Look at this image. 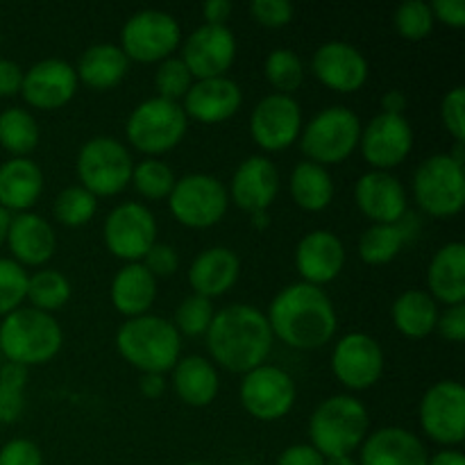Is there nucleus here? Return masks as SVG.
Returning a JSON list of instances; mask_svg holds the SVG:
<instances>
[{"label":"nucleus","instance_id":"obj_1","mask_svg":"<svg viewBox=\"0 0 465 465\" xmlns=\"http://www.w3.org/2000/svg\"><path fill=\"white\" fill-rule=\"evenodd\" d=\"M272 339L293 350H318L330 343L339 327L334 302L322 289L295 282L282 289L268 307Z\"/></svg>","mask_w":465,"mask_h":465},{"label":"nucleus","instance_id":"obj_2","mask_svg":"<svg viewBox=\"0 0 465 465\" xmlns=\"http://www.w3.org/2000/svg\"><path fill=\"white\" fill-rule=\"evenodd\" d=\"M204 339L212 361L236 375L263 366L275 341L266 313L254 304H230L213 313Z\"/></svg>","mask_w":465,"mask_h":465},{"label":"nucleus","instance_id":"obj_3","mask_svg":"<svg viewBox=\"0 0 465 465\" xmlns=\"http://www.w3.org/2000/svg\"><path fill=\"white\" fill-rule=\"evenodd\" d=\"M116 348L118 354L143 375H163L180 361L182 336L171 321L145 313L123 322L116 334Z\"/></svg>","mask_w":465,"mask_h":465},{"label":"nucleus","instance_id":"obj_4","mask_svg":"<svg viewBox=\"0 0 465 465\" xmlns=\"http://www.w3.org/2000/svg\"><path fill=\"white\" fill-rule=\"evenodd\" d=\"M64 331L53 313L18 307L0 322V354L23 368L41 366L57 357Z\"/></svg>","mask_w":465,"mask_h":465},{"label":"nucleus","instance_id":"obj_5","mask_svg":"<svg viewBox=\"0 0 465 465\" xmlns=\"http://www.w3.org/2000/svg\"><path fill=\"white\" fill-rule=\"evenodd\" d=\"M371 427V416L361 400L352 395H331L322 400L309 418L312 448L325 459L345 457L361 448Z\"/></svg>","mask_w":465,"mask_h":465},{"label":"nucleus","instance_id":"obj_6","mask_svg":"<svg viewBox=\"0 0 465 465\" xmlns=\"http://www.w3.org/2000/svg\"><path fill=\"white\" fill-rule=\"evenodd\" d=\"M361 121L352 109L334 104L318 112L300 132V150L318 166L341 163L357 150Z\"/></svg>","mask_w":465,"mask_h":465},{"label":"nucleus","instance_id":"obj_7","mask_svg":"<svg viewBox=\"0 0 465 465\" xmlns=\"http://www.w3.org/2000/svg\"><path fill=\"white\" fill-rule=\"evenodd\" d=\"M186 127H189V118H186L182 104L154 95L132 109L125 134L130 145H134L139 153L148 154V157H159L180 145L186 134Z\"/></svg>","mask_w":465,"mask_h":465},{"label":"nucleus","instance_id":"obj_8","mask_svg":"<svg viewBox=\"0 0 465 465\" xmlns=\"http://www.w3.org/2000/svg\"><path fill=\"white\" fill-rule=\"evenodd\" d=\"M80 186L95 198H109L127 189L134 162L125 145L114 136H94L80 148L75 159Z\"/></svg>","mask_w":465,"mask_h":465},{"label":"nucleus","instance_id":"obj_9","mask_svg":"<svg viewBox=\"0 0 465 465\" xmlns=\"http://www.w3.org/2000/svg\"><path fill=\"white\" fill-rule=\"evenodd\" d=\"M413 198L434 218H452L465 207V171L450 154H431L413 175Z\"/></svg>","mask_w":465,"mask_h":465},{"label":"nucleus","instance_id":"obj_10","mask_svg":"<svg viewBox=\"0 0 465 465\" xmlns=\"http://www.w3.org/2000/svg\"><path fill=\"white\" fill-rule=\"evenodd\" d=\"M230 207L227 186L207 173H189L180 177L168 195V209L180 225L207 230L225 218Z\"/></svg>","mask_w":465,"mask_h":465},{"label":"nucleus","instance_id":"obj_11","mask_svg":"<svg viewBox=\"0 0 465 465\" xmlns=\"http://www.w3.org/2000/svg\"><path fill=\"white\" fill-rule=\"evenodd\" d=\"M180 41V23L162 9H141L132 14L121 32V50L130 62L139 64H159L173 57Z\"/></svg>","mask_w":465,"mask_h":465},{"label":"nucleus","instance_id":"obj_12","mask_svg":"<svg viewBox=\"0 0 465 465\" xmlns=\"http://www.w3.org/2000/svg\"><path fill=\"white\" fill-rule=\"evenodd\" d=\"M103 236L116 259L127 263L143 262L148 250L157 243V218L145 204L121 203L104 218Z\"/></svg>","mask_w":465,"mask_h":465},{"label":"nucleus","instance_id":"obj_13","mask_svg":"<svg viewBox=\"0 0 465 465\" xmlns=\"http://www.w3.org/2000/svg\"><path fill=\"white\" fill-rule=\"evenodd\" d=\"M293 377L282 368L263 363L245 372L239 386V400L245 411L262 422H275L289 416L295 404Z\"/></svg>","mask_w":465,"mask_h":465},{"label":"nucleus","instance_id":"obj_14","mask_svg":"<svg viewBox=\"0 0 465 465\" xmlns=\"http://www.w3.org/2000/svg\"><path fill=\"white\" fill-rule=\"evenodd\" d=\"M420 427L434 443L461 445L465 439V389L461 381L443 380L436 381L422 395Z\"/></svg>","mask_w":465,"mask_h":465},{"label":"nucleus","instance_id":"obj_15","mask_svg":"<svg viewBox=\"0 0 465 465\" xmlns=\"http://www.w3.org/2000/svg\"><path fill=\"white\" fill-rule=\"evenodd\" d=\"M331 372L350 391H368L381 380L384 350L380 341L363 331L341 336L331 350Z\"/></svg>","mask_w":465,"mask_h":465},{"label":"nucleus","instance_id":"obj_16","mask_svg":"<svg viewBox=\"0 0 465 465\" xmlns=\"http://www.w3.org/2000/svg\"><path fill=\"white\" fill-rule=\"evenodd\" d=\"M302 132V109L293 95L271 94L257 103L250 116V134L266 153L293 145Z\"/></svg>","mask_w":465,"mask_h":465},{"label":"nucleus","instance_id":"obj_17","mask_svg":"<svg viewBox=\"0 0 465 465\" xmlns=\"http://www.w3.org/2000/svg\"><path fill=\"white\" fill-rule=\"evenodd\" d=\"M359 148L372 171H386L400 166L411 154L413 130L407 116L380 112L361 127Z\"/></svg>","mask_w":465,"mask_h":465},{"label":"nucleus","instance_id":"obj_18","mask_svg":"<svg viewBox=\"0 0 465 465\" xmlns=\"http://www.w3.org/2000/svg\"><path fill=\"white\" fill-rule=\"evenodd\" d=\"M236 59V36L227 25H200L182 45V62L193 80L225 75Z\"/></svg>","mask_w":465,"mask_h":465},{"label":"nucleus","instance_id":"obj_19","mask_svg":"<svg viewBox=\"0 0 465 465\" xmlns=\"http://www.w3.org/2000/svg\"><path fill=\"white\" fill-rule=\"evenodd\" d=\"M354 200L372 225H395L409 213L407 189L393 173H363L354 186Z\"/></svg>","mask_w":465,"mask_h":465},{"label":"nucleus","instance_id":"obj_20","mask_svg":"<svg viewBox=\"0 0 465 465\" xmlns=\"http://www.w3.org/2000/svg\"><path fill=\"white\" fill-rule=\"evenodd\" d=\"M75 66L64 59H41L23 73L21 95L35 109H59L71 103L77 91Z\"/></svg>","mask_w":465,"mask_h":465},{"label":"nucleus","instance_id":"obj_21","mask_svg":"<svg viewBox=\"0 0 465 465\" xmlns=\"http://www.w3.org/2000/svg\"><path fill=\"white\" fill-rule=\"evenodd\" d=\"M280 193V171L263 154H252L236 166L227 195L239 209L252 213H266Z\"/></svg>","mask_w":465,"mask_h":465},{"label":"nucleus","instance_id":"obj_22","mask_svg":"<svg viewBox=\"0 0 465 465\" xmlns=\"http://www.w3.org/2000/svg\"><path fill=\"white\" fill-rule=\"evenodd\" d=\"M312 71L327 89L339 94L359 91L368 80V59L345 41H327L313 53Z\"/></svg>","mask_w":465,"mask_h":465},{"label":"nucleus","instance_id":"obj_23","mask_svg":"<svg viewBox=\"0 0 465 465\" xmlns=\"http://www.w3.org/2000/svg\"><path fill=\"white\" fill-rule=\"evenodd\" d=\"M345 266V245L334 232L313 230L298 241L295 268L304 284L325 286L341 275Z\"/></svg>","mask_w":465,"mask_h":465},{"label":"nucleus","instance_id":"obj_24","mask_svg":"<svg viewBox=\"0 0 465 465\" xmlns=\"http://www.w3.org/2000/svg\"><path fill=\"white\" fill-rule=\"evenodd\" d=\"M184 109L186 118L198 123H223L234 116L243 104V91L232 77H209V80H195L186 91Z\"/></svg>","mask_w":465,"mask_h":465},{"label":"nucleus","instance_id":"obj_25","mask_svg":"<svg viewBox=\"0 0 465 465\" xmlns=\"http://www.w3.org/2000/svg\"><path fill=\"white\" fill-rule=\"evenodd\" d=\"M9 252L14 254V262L25 266H44L53 259L54 248H57V236H54L53 225L39 213L23 212L12 216L7 227Z\"/></svg>","mask_w":465,"mask_h":465},{"label":"nucleus","instance_id":"obj_26","mask_svg":"<svg viewBox=\"0 0 465 465\" xmlns=\"http://www.w3.org/2000/svg\"><path fill=\"white\" fill-rule=\"evenodd\" d=\"M425 443L404 427H381L361 443L359 465H427Z\"/></svg>","mask_w":465,"mask_h":465},{"label":"nucleus","instance_id":"obj_27","mask_svg":"<svg viewBox=\"0 0 465 465\" xmlns=\"http://www.w3.org/2000/svg\"><path fill=\"white\" fill-rule=\"evenodd\" d=\"M241 275V259L225 245L203 250L189 268V284L195 295L213 300L225 295Z\"/></svg>","mask_w":465,"mask_h":465},{"label":"nucleus","instance_id":"obj_28","mask_svg":"<svg viewBox=\"0 0 465 465\" xmlns=\"http://www.w3.org/2000/svg\"><path fill=\"white\" fill-rule=\"evenodd\" d=\"M44 191V171L27 157H12L0 163V207L5 212H30Z\"/></svg>","mask_w":465,"mask_h":465},{"label":"nucleus","instance_id":"obj_29","mask_svg":"<svg viewBox=\"0 0 465 465\" xmlns=\"http://www.w3.org/2000/svg\"><path fill=\"white\" fill-rule=\"evenodd\" d=\"M109 295H112L114 309L123 313L127 321L145 316L157 300V280L141 262L125 263L114 275Z\"/></svg>","mask_w":465,"mask_h":465},{"label":"nucleus","instance_id":"obj_30","mask_svg":"<svg viewBox=\"0 0 465 465\" xmlns=\"http://www.w3.org/2000/svg\"><path fill=\"white\" fill-rule=\"evenodd\" d=\"M427 286L436 302L448 307L465 302V245L461 241L443 245L427 268Z\"/></svg>","mask_w":465,"mask_h":465},{"label":"nucleus","instance_id":"obj_31","mask_svg":"<svg viewBox=\"0 0 465 465\" xmlns=\"http://www.w3.org/2000/svg\"><path fill=\"white\" fill-rule=\"evenodd\" d=\"M173 389L177 398L189 407H209L221 389L216 366L198 354L180 359L173 368Z\"/></svg>","mask_w":465,"mask_h":465},{"label":"nucleus","instance_id":"obj_32","mask_svg":"<svg viewBox=\"0 0 465 465\" xmlns=\"http://www.w3.org/2000/svg\"><path fill=\"white\" fill-rule=\"evenodd\" d=\"M130 59L114 44H95L80 54L75 66L77 82L98 91L114 89L127 75Z\"/></svg>","mask_w":465,"mask_h":465},{"label":"nucleus","instance_id":"obj_33","mask_svg":"<svg viewBox=\"0 0 465 465\" xmlns=\"http://www.w3.org/2000/svg\"><path fill=\"white\" fill-rule=\"evenodd\" d=\"M395 330L407 339H427L436 331L439 321V302L427 291L411 289L395 298L391 307Z\"/></svg>","mask_w":465,"mask_h":465},{"label":"nucleus","instance_id":"obj_34","mask_svg":"<svg viewBox=\"0 0 465 465\" xmlns=\"http://www.w3.org/2000/svg\"><path fill=\"white\" fill-rule=\"evenodd\" d=\"M291 198L304 212H322L334 200V180L325 166L300 162L289 177Z\"/></svg>","mask_w":465,"mask_h":465},{"label":"nucleus","instance_id":"obj_35","mask_svg":"<svg viewBox=\"0 0 465 465\" xmlns=\"http://www.w3.org/2000/svg\"><path fill=\"white\" fill-rule=\"evenodd\" d=\"M409 239H413L409 213L395 225H371L359 239V257L368 266H384L402 252Z\"/></svg>","mask_w":465,"mask_h":465},{"label":"nucleus","instance_id":"obj_36","mask_svg":"<svg viewBox=\"0 0 465 465\" xmlns=\"http://www.w3.org/2000/svg\"><path fill=\"white\" fill-rule=\"evenodd\" d=\"M0 145L12 157H27L39 145L36 118L21 107H9L0 112Z\"/></svg>","mask_w":465,"mask_h":465},{"label":"nucleus","instance_id":"obj_37","mask_svg":"<svg viewBox=\"0 0 465 465\" xmlns=\"http://www.w3.org/2000/svg\"><path fill=\"white\" fill-rule=\"evenodd\" d=\"M32 309H39L44 313H53L62 309L71 300V282L66 275L53 268H41L39 272L30 275L27 280V295Z\"/></svg>","mask_w":465,"mask_h":465},{"label":"nucleus","instance_id":"obj_38","mask_svg":"<svg viewBox=\"0 0 465 465\" xmlns=\"http://www.w3.org/2000/svg\"><path fill=\"white\" fill-rule=\"evenodd\" d=\"M177 177L166 162L157 157H148L143 162L134 163L130 184L134 186L136 193L148 200H168Z\"/></svg>","mask_w":465,"mask_h":465},{"label":"nucleus","instance_id":"obj_39","mask_svg":"<svg viewBox=\"0 0 465 465\" xmlns=\"http://www.w3.org/2000/svg\"><path fill=\"white\" fill-rule=\"evenodd\" d=\"M263 73H266V80L271 82L272 89H277L275 94L291 95L304 82L302 59L291 48L271 50V54L266 57V64H263Z\"/></svg>","mask_w":465,"mask_h":465},{"label":"nucleus","instance_id":"obj_40","mask_svg":"<svg viewBox=\"0 0 465 465\" xmlns=\"http://www.w3.org/2000/svg\"><path fill=\"white\" fill-rule=\"evenodd\" d=\"M27 368L18 363L0 366V425H12L25 409Z\"/></svg>","mask_w":465,"mask_h":465},{"label":"nucleus","instance_id":"obj_41","mask_svg":"<svg viewBox=\"0 0 465 465\" xmlns=\"http://www.w3.org/2000/svg\"><path fill=\"white\" fill-rule=\"evenodd\" d=\"M54 218L66 227H82L98 212V198L84 189V186H66L59 191L53 204Z\"/></svg>","mask_w":465,"mask_h":465},{"label":"nucleus","instance_id":"obj_42","mask_svg":"<svg viewBox=\"0 0 465 465\" xmlns=\"http://www.w3.org/2000/svg\"><path fill=\"white\" fill-rule=\"evenodd\" d=\"M395 27L400 35L409 41H422L434 30V14H431L430 3L425 0H404L393 16Z\"/></svg>","mask_w":465,"mask_h":465},{"label":"nucleus","instance_id":"obj_43","mask_svg":"<svg viewBox=\"0 0 465 465\" xmlns=\"http://www.w3.org/2000/svg\"><path fill=\"white\" fill-rule=\"evenodd\" d=\"M213 313L216 312H213L212 300L191 293L189 298L182 300L180 307H177L175 322H173V325L180 331V336H204L209 325H212Z\"/></svg>","mask_w":465,"mask_h":465},{"label":"nucleus","instance_id":"obj_44","mask_svg":"<svg viewBox=\"0 0 465 465\" xmlns=\"http://www.w3.org/2000/svg\"><path fill=\"white\" fill-rule=\"evenodd\" d=\"M193 82V75L189 73L186 64L182 62V57L163 59V62H159L157 73H154L157 95L163 100H173V103H180Z\"/></svg>","mask_w":465,"mask_h":465},{"label":"nucleus","instance_id":"obj_45","mask_svg":"<svg viewBox=\"0 0 465 465\" xmlns=\"http://www.w3.org/2000/svg\"><path fill=\"white\" fill-rule=\"evenodd\" d=\"M30 275L14 259H0V316L16 312L27 295Z\"/></svg>","mask_w":465,"mask_h":465},{"label":"nucleus","instance_id":"obj_46","mask_svg":"<svg viewBox=\"0 0 465 465\" xmlns=\"http://www.w3.org/2000/svg\"><path fill=\"white\" fill-rule=\"evenodd\" d=\"M440 121L445 130L454 136L457 143L465 141V86H454L443 95L440 103Z\"/></svg>","mask_w":465,"mask_h":465},{"label":"nucleus","instance_id":"obj_47","mask_svg":"<svg viewBox=\"0 0 465 465\" xmlns=\"http://www.w3.org/2000/svg\"><path fill=\"white\" fill-rule=\"evenodd\" d=\"M250 14L263 27H284L293 21L295 7L289 0H252Z\"/></svg>","mask_w":465,"mask_h":465},{"label":"nucleus","instance_id":"obj_48","mask_svg":"<svg viewBox=\"0 0 465 465\" xmlns=\"http://www.w3.org/2000/svg\"><path fill=\"white\" fill-rule=\"evenodd\" d=\"M141 263L148 268V272L154 277V280H159V277H171L173 272L177 271V266H180V257H177V250L173 248V245L154 243Z\"/></svg>","mask_w":465,"mask_h":465},{"label":"nucleus","instance_id":"obj_49","mask_svg":"<svg viewBox=\"0 0 465 465\" xmlns=\"http://www.w3.org/2000/svg\"><path fill=\"white\" fill-rule=\"evenodd\" d=\"M0 465H44L36 443L27 439H14L0 448Z\"/></svg>","mask_w":465,"mask_h":465},{"label":"nucleus","instance_id":"obj_50","mask_svg":"<svg viewBox=\"0 0 465 465\" xmlns=\"http://www.w3.org/2000/svg\"><path fill=\"white\" fill-rule=\"evenodd\" d=\"M436 331L452 343H461L465 339V302L454 304V307H448L443 313H439Z\"/></svg>","mask_w":465,"mask_h":465},{"label":"nucleus","instance_id":"obj_51","mask_svg":"<svg viewBox=\"0 0 465 465\" xmlns=\"http://www.w3.org/2000/svg\"><path fill=\"white\" fill-rule=\"evenodd\" d=\"M434 21L445 23L450 27H463L465 25V3L463 0H434L430 5Z\"/></svg>","mask_w":465,"mask_h":465},{"label":"nucleus","instance_id":"obj_52","mask_svg":"<svg viewBox=\"0 0 465 465\" xmlns=\"http://www.w3.org/2000/svg\"><path fill=\"white\" fill-rule=\"evenodd\" d=\"M23 73L25 71L16 62L0 57V98H12L21 94Z\"/></svg>","mask_w":465,"mask_h":465},{"label":"nucleus","instance_id":"obj_53","mask_svg":"<svg viewBox=\"0 0 465 465\" xmlns=\"http://www.w3.org/2000/svg\"><path fill=\"white\" fill-rule=\"evenodd\" d=\"M277 465H325V457L312 445H291L277 459Z\"/></svg>","mask_w":465,"mask_h":465},{"label":"nucleus","instance_id":"obj_54","mask_svg":"<svg viewBox=\"0 0 465 465\" xmlns=\"http://www.w3.org/2000/svg\"><path fill=\"white\" fill-rule=\"evenodd\" d=\"M234 5L230 0H207L203 5V18L207 25H227V18H230Z\"/></svg>","mask_w":465,"mask_h":465},{"label":"nucleus","instance_id":"obj_55","mask_svg":"<svg viewBox=\"0 0 465 465\" xmlns=\"http://www.w3.org/2000/svg\"><path fill=\"white\" fill-rule=\"evenodd\" d=\"M139 389H141V393H143L148 400H157V398H162L163 391H166V380H163V375L145 372V375L141 377Z\"/></svg>","mask_w":465,"mask_h":465},{"label":"nucleus","instance_id":"obj_56","mask_svg":"<svg viewBox=\"0 0 465 465\" xmlns=\"http://www.w3.org/2000/svg\"><path fill=\"white\" fill-rule=\"evenodd\" d=\"M404 109H407V95H404V91L400 89L386 91L384 98H381V112L404 116Z\"/></svg>","mask_w":465,"mask_h":465},{"label":"nucleus","instance_id":"obj_57","mask_svg":"<svg viewBox=\"0 0 465 465\" xmlns=\"http://www.w3.org/2000/svg\"><path fill=\"white\" fill-rule=\"evenodd\" d=\"M427 465H465V457L459 450H443V452L434 454Z\"/></svg>","mask_w":465,"mask_h":465},{"label":"nucleus","instance_id":"obj_58","mask_svg":"<svg viewBox=\"0 0 465 465\" xmlns=\"http://www.w3.org/2000/svg\"><path fill=\"white\" fill-rule=\"evenodd\" d=\"M9 221H12V213L5 212L3 207H0V245L5 243V239H7V227H9Z\"/></svg>","mask_w":465,"mask_h":465},{"label":"nucleus","instance_id":"obj_59","mask_svg":"<svg viewBox=\"0 0 465 465\" xmlns=\"http://www.w3.org/2000/svg\"><path fill=\"white\" fill-rule=\"evenodd\" d=\"M325 465H359L352 459V454H345V457H330L325 459Z\"/></svg>","mask_w":465,"mask_h":465},{"label":"nucleus","instance_id":"obj_60","mask_svg":"<svg viewBox=\"0 0 465 465\" xmlns=\"http://www.w3.org/2000/svg\"><path fill=\"white\" fill-rule=\"evenodd\" d=\"M252 223L257 227H266L268 225V216H266V213H252Z\"/></svg>","mask_w":465,"mask_h":465},{"label":"nucleus","instance_id":"obj_61","mask_svg":"<svg viewBox=\"0 0 465 465\" xmlns=\"http://www.w3.org/2000/svg\"><path fill=\"white\" fill-rule=\"evenodd\" d=\"M184 465H209V463H184Z\"/></svg>","mask_w":465,"mask_h":465},{"label":"nucleus","instance_id":"obj_62","mask_svg":"<svg viewBox=\"0 0 465 465\" xmlns=\"http://www.w3.org/2000/svg\"><path fill=\"white\" fill-rule=\"evenodd\" d=\"M0 366H3V354H0Z\"/></svg>","mask_w":465,"mask_h":465}]
</instances>
